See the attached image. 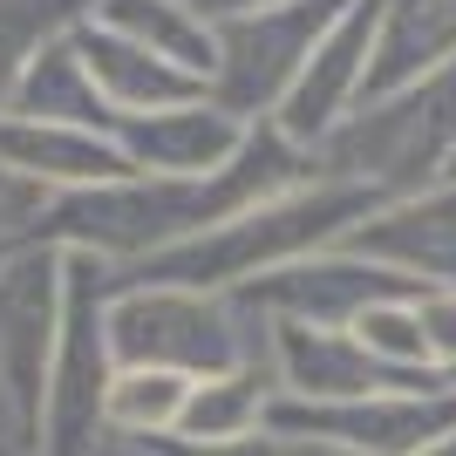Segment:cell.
<instances>
[{
    "instance_id": "cell-1",
    "label": "cell",
    "mask_w": 456,
    "mask_h": 456,
    "mask_svg": "<svg viewBox=\"0 0 456 456\" xmlns=\"http://www.w3.org/2000/svg\"><path fill=\"white\" fill-rule=\"evenodd\" d=\"M177 409V381L171 375H136L123 395H116V416L123 422H164Z\"/></svg>"
}]
</instances>
